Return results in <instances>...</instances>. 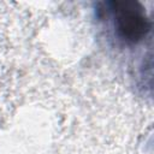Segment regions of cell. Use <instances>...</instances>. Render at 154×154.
<instances>
[{"instance_id":"6da1fadb","label":"cell","mask_w":154,"mask_h":154,"mask_svg":"<svg viewBox=\"0 0 154 154\" xmlns=\"http://www.w3.org/2000/svg\"><path fill=\"white\" fill-rule=\"evenodd\" d=\"M97 16L108 18L117 40L125 46H135L146 40L152 30V20L144 6L134 0H112L97 4Z\"/></svg>"}]
</instances>
